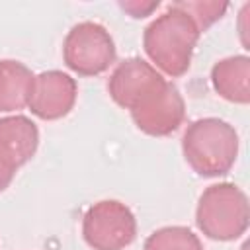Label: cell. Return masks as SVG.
Returning <instances> with one entry per match:
<instances>
[{
    "instance_id": "277c9868",
    "label": "cell",
    "mask_w": 250,
    "mask_h": 250,
    "mask_svg": "<svg viewBox=\"0 0 250 250\" xmlns=\"http://www.w3.org/2000/svg\"><path fill=\"white\" fill-rule=\"evenodd\" d=\"M115 43L109 31L96 21L72 25L62 41V61L78 76H98L115 62Z\"/></svg>"
},
{
    "instance_id": "30bf717a",
    "label": "cell",
    "mask_w": 250,
    "mask_h": 250,
    "mask_svg": "<svg viewBox=\"0 0 250 250\" xmlns=\"http://www.w3.org/2000/svg\"><path fill=\"white\" fill-rule=\"evenodd\" d=\"M35 74L23 62L14 59H0V111L23 109L29 102Z\"/></svg>"
},
{
    "instance_id": "7a4b0ae2",
    "label": "cell",
    "mask_w": 250,
    "mask_h": 250,
    "mask_svg": "<svg viewBox=\"0 0 250 250\" xmlns=\"http://www.w3.org/2000/svg\"><path fill=\"white\" fill-rule=\"evenodd\" d=\"M182 152L195 174L203 178L225 176L238 156V133L219 117L195 119L184 131Z\"/></svg>"
},
{
    "instance_id": "ba28073f",
    "label": "cell",
    "mask_w": 250,
    "mask_h": 250,
    "mask_svg": "<svg viewBox=\"0 0 250 250\" xmlns=\"http://www.w3.org/2000/svg\"><path fill=\"white\" fill-rule=\"evenodd\" d=\"M76 80L62 70H45L33 78L27 107L43 121H57L70 113L76 104Z\"/></svg>"
},
{
    "instance_id": "9c48e42d",
    "label": "cell",
    "mask_w": 250,
    "mask_h": 250,
    "mask_svg": "<svg viewBox=\"0 0 250 250\" xmlns=\"http://www.w3.org/2000/svg\"><path fill=\"white\" fill-rule=\"evenodd\" d=\"M211 84L215 92L232 104L250 102V59L246 55H234L221 59L211 68Z\"/></svg>"
},
{
    "instance_id": "7c38bea8",
    "label": "cell",
    "mask_w": 250,
    "mask_h": 250,
    "mask_svg": "<svg viewBox=\"0 0 250 250\" xmlns=\"http://www.w3.org/2000/svg\"><path fill=\"white\" fill-rule=\"evenodd\" d=\"M143 250H203V246L193 230L174 225L154 230L145 240Z\"/></svg>"
},
{
    "instance_id": "52a82bcc",
    "label": "cell",
    "mask_w": 250,
    "mask_h": 250,
    "mask_svg": "<svg viewBox=\"0 0 250 250\" xmlns=\"http://www.w3.org/2000/svg\"><path fill=\"white\" fill-rule=\"evenodd\" d=\"M186 117V104L180 90L166 82L160 90L150 94L135 109H131V119L139 131L150 137H168L180 129Z\"/></svg>"
},
{
    "instance_id": "8fae6325",
    "label": "cell",
    "mask_w": 250,
    "mask_h": 250,
    "mask_svg": "<svg viewBox=\"0 0 250 250\" xmlns=\"http://www.w3.org/2000/svg\"><path fill=\"white\" fill-rule=\"evenodd\" d=\"M0 143L21 168L31 160L39 146V129L25 115L0 117Z\"/></svg>"
},
{
    "instance_id": "5bb4252c",
    "label": "cell",
    "mask_w": 250,
    "mask_h": 250,
    "mask_svg": "<svg viewBox=\"0 0 250 250\" xmlns=\"http://www.w3.org/2000/svg\"><path fill=\"white\" fill-rule=\"evenodd\" d=\"M18 170H20V166L16 164L12 154L6 150V146L0 143V193L12 184Z\"/></svg>"
},
{
    "instance_id": "5b68a950",
    "label": "cell",
    "mask_w": 250,
    "mask_h": 250,
    "mask_svg": "<svg viewBox=\"0 0 250 250\" xmlns=\"http://www.w3.org/2000/svg\"><path fill=\"white\" fill-rule=\"evenodd\" d=\"M82 236L94 250H123L137 236L135 215L117 199H102L84 213Z\"/></svg>"
},
{
    "instance_id": "4fadbf2b",
    "label": "cell",
    "mask_w": 250,
    "mask_h": 250,
    "mask_svg": "<svg viewBox=\"0 0 250 250\" xmlns=\"http://www.w3.org/2000/svg\"><path fill=\"white\" fill-rule=\"evenodd\" d=\"M174 4L193 20L199 33L207 31L215 21H219L229 8L227 2H203V0H180Z\"/></svg>"
},
{
    "instance_id": "6da1fadb",
    "label": "cell",
    "mask_w": 250,
    "mask_h": 250,
    "mask_svg": "<svg viewBox=\"0 0 250 250\" xmlns=\"http://www.w3.org/2000/svg\"><path fill=\"white\" fill-rule=\"evenodd\" d=\"M199 35L193 20L176 4H170L145 27L143 49L156 68L178 78L189 70Z\"/></svg>"
},
{
    "instance_id": "3957f363",
    "label": "cell",
    "mask_w": 250,
    "mask_h": 250,
    "mask_svg": "<svg viewBox=\"0 0 250 250\" xmlns=\"http://www.w3.org/2000/svg\"><path fill=\"white\" fill-rule=\"evenodd\" d=\"M248 221V197L238 186L221 182L205 188L199 195L195 225L207 238L219 242L234 240L246 232Z\"/></svg>"
},
{
    "instance_id": "9a60e30c",
    "label": "cell",
    "mask_w": 250,
    "mask_h": 250,
    "mask_svg": "<svg viewBox=\"0 0 250 250\" xmlns=\"http://www.w3.org/2000/svg\"><path fill=\"white\" fill-rule=\"evenodd\" d=\"M119 6H121L131 18H145V16H148L152 10L158 8V0H152V2L131 0V2H119Z\"/></svg>"
},
{
    "instance_id": "8992f818",
    "label": "cell",
    "mask_w": 250,
    "mask_h": 250,
    "mask_svg": "<svg viewBox=\"0 0 250 250\" xmlns=\"http://www.w3.org/2000/svg\"><path fill=\"white\" fill-rule=\"evenodd\" d=\"M166 82L168 80L150 62L141 57H129L121 61L109 74L107 92L119 107L131 111Z\"/></svg>"
}]
</instances>
